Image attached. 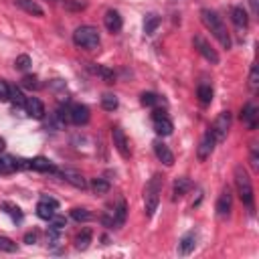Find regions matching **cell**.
I'll return each instance as SVG.
<instances>
[{"label": "cell", "instance_id": "cell-11", "mask_svg": "<svg viewBox=\"0 0 259 259\" xmlns=\"http://www.w3.org/2000/svg\"><path fill=\"white\" fill-rule=\"evenodd\" d=\"M231 204H233L231 190H229V186H225L223 192H221V196H219V200H217V214H219L221 219L229 217V212H231Z\"/></svg>", "mask_w": 259, "mask_h": 259}, {"label": "cell", "instance_id": "cell-18", "mask_svg": "<svg viewBox=\"0 0 259 259\" xmlns=\"http://www.w3.org/2000/svg\"><path fill=\"white\" fill-rule=\"evenodd\" d=\"M231 20H233L235 26H239V28H247V26H249V16H247V12H245L243 6H233V8H231Z\"/></svg>", "mask_w": 259, "mask_h": 259}, {"label": "cell", "instance_id": "cell-35", "mask_svg": "<svg viewBox=\"0 0 259 259\" xmlns=\"http://www.w3.org/2000/svg\"><path fill=\"white\" fill-rule=\"evenodd\" d=\"M14 67L20 69V71H26L30 67V57L28 55H18L16 61H14Z\"/></svg>", "mask_w": 259, "mask_h": 259}, {"label": "cell", "instance_id": "cell-40", "mask_svg": "<svg viewBox=\"0 0 259 259\" xmlns=\"http://www.w3.org/2000/svg\"><path fill=\"white\" fill-rule=\"evenodd\" d=\"M40 200H42V202H47V204H51L53 208H57V206H59V200H57V198H53V196H49V194H40Z\"/></svg>", "mask_w": 259, "mask_h": 259}, {"label": "cell", "instance_id": "cell-10", "mask_svg": "<svg viewBox=\"0 0 259 259\" xmlns=\"http://www.w3.org/2000/svg\"><path fill=\"white\" fill-rule=\"evenodd\" d=\"M214 144H217L214 136L210 134V130H206V132H204V136L200 138V144H198V150H196V156H198V160H206V158L212 154V150H214Z\"/></svg>", "mask_w": 259, "mask_h": 259}, {"label": "cell", "instance_id": "cell-6", "mask_svg": "<svg viewBox=\"0 0 259 259\" xmlns=\"http://www.w3.org/2000/svg\"><path fill=\"white\" fill-rule=\"evenodd\" d=\"M192 42H194V49H196V51H198V53H200L208 63L217 65V63L221 61V59H219V53H217V51L206 42V38H202V36H194V38H192Z\"/></svg>", "mask_w": 259, "mask_h": 259}, {"label": "cell", "instance_id": "cell-42", "mask_svg": "<svg viewBox=\"0 0 259 259\" xmlns=\"http://www.w3.org/2000/svg\"><path fill=\"white\" fill-rule=\"evenodd\" d=\"M251 166H253V170H257V168H259V164H257V152H255V148L251 150Z\"/></svg>", "mask_w": 259, "mask_h": 259}, {"label": "cell", "instance_id": "cell-34", "mask_svg": "<svg viewBox=\"0 0 259 259\" xmlns=\"http://www.w3.org/2000/svg\"><path fill=\"white\" fill-rule=\"evenodd\" d=\"M18 247H16V243L12 241V239H8V237H0V251H6V253H14Z\"/></svg>", "mask_w": 259, "mask_h": 259}, {"label": "cell", "instance_id": "cell-26", "mask_svg": "<svg viewBox=\"0 0 259 259\" xmlns=\"http://www.w3.org/2000/svg\"><path fill=\"white\" fill-rule=\"evenodd\" d=\"M158 26H160V16L148 14V16L144 18V32H146V34H154Z\"/></svg>", "mask_w": 259, "mask_h": 259}, {"label": "cell", "instance_id": "cell-29", "mask_svg": "<svg viewBox=\"0 0 259 259\" xmlns=\"http://www.w3.org/2000/svg\"><path fill=\"white\" fill-rule=\"evenodd\" d=\"M101 107H103L105 111H113V109L117 107V97H115L113 93H103V97H101Z\"/></svg>", "mask_w": 259, "mask_h": 259}, {"label": "cell", "instance_id": "cell-21", "mask_svg": "<svg viewBox=\"0 0 259 259\" xmlns=\"http://www.w3.org/2000/svg\"><path fill=\"white\" fill-rule=\"evenodd\" d=\"M125 217H127V204L123 198H119L117 206L113 208V227H121L125 223Z\"/></svg>", "mask_w": 259, "mask_h": 259}, {"label": "cell", "instance_id": "cell-7", "mask_svg": "<svg viewBox=\"0 0 259 259\" xmlns=\"http://www.w3.org/2000/svg\"><path fill=\"white\" fill-rule=\"evenodd\" d=\"M152 119H154V132H156L158 136H170V134H172L174 125H172V121L166 117L164 111L156 109V111L152 113Z\"/></svg>", "mask_w": 259, "mask_h": 259}, {"label": "cell", "instance_id": "cell-36", "mask_svg": "<svg viewBox=\"0 0 259 259\" xmlns=\"http://www.w3.org/2000/svg\"><path fill=\"white\" fill-rule=\"evenodd\" d=\"M65 225H67L65 217H57V214L51 217V229H55V231H63Z\"/></svg>", "mask_w": 259, "mask_h": 259}, {"label": "cell", "instance_id": "cell-9", "mask_svg": "<svg viewBox=\"0 0 259 259\" xmlns=\"http://www.w3.org/2000/svg\"><path fill=\"white\" fill-rule=\"evenodd\" d=\"M57 174L63 178V180H67L69 184H73L75 188H87V180L83 178V174L81 172H77V170H73V168H63V170H59L57 168Z\"/></svg>", "mask_w": 259, "mask_h": 259}, {"label": "cell", "instance_id": "cell-5", "mask_svg": "<svg viewBox=\"0 0 259 259\" xmlns=\"http://www.w3.org/2000/svg\"><path fill=\"white\" fill-rule=\"evenodd\" d=\"M229 127H231V113H229V111H221V113L214 117V121H212V125H210L208 130H210V134L214 136V140L221 142V140L227 138Z\"/></svg>", "mask_w": 259, "mask_h": 259}, {"label": "cell", "instance_id": "cell-13", "mask_svg": "<svg viewBox=\"0 0 259 259\" xmlns=\"http://www.w3.org/2000/svg\"><path fill=\"white\" fill-rule=\"evenodd\" d=\"M24 109H26V113L30 115V117H34V119H42L45 117V105H42V101L40 99H36V97H26V103H24Z\"/></svg>", "mask_w": 259, "mask_h": 259}, {"label": "cell", "instance_id": "cell-2", "mask_svg": "<svg viewBox=\"0 0 259 259\" xmlns=\"http://www.w3.org/2000/svg\"><path fill=\"white\" fill-rule=\"evenodd\" d=\"M233 174H235V186H237V192H239L243 204L247 206V210L253 214V212H255V194H253L251 178H249L247 170H245L241 164L235 166V172H233Z\"/></svg>", "mask_w": 259, "mask_h": 259}, {"label": "cell", "instance_id": "cell-20", "mask_svg": "<svg viewBox=\"0 0 259 259\" xmlns=\"http://www.w3.org/2000/svg\"><path fill=\"white\" fill-rule=\"evenodd\" d=\"M194 245H196L194 233H186V235H182V239L178 243V253L180 255H190L194 251Z\"/></svg>", "mask_w": 259, "mask_h": 259}, {"label": "cell", "instance_id": "cell-16", "mask_svg": "<svg viewBox=\"0 0 259 259\" xmlns=\"http://www.w3.org/2000/svg\"><path fill=\"white\" fill-rule=\"evenodd\" d=\"M154 152H156V156H158V160L164 164V166H172L174 164V154L170 152V148L164 144V142H154Z\"/></svg>", "mask_w": 259, "mask_h": 259}, {"label": "cell", "instance_id": "cell-38", "mask_svg": "<svg viewBox=\"0 0 259 259\" xmlns=\"http://www.w3.org/2000/svg\"><path fill=\"white\" fill-rule=\"evenodd\" d=\"M22 85H24V87H28V89H36V87H38V81H36V77H34V75H24Z\"/></svg>", "mask_w": 259, "mask_h": 259}, {"label": "cell", "instance_id": "cell-8", "mask_svg": "<svg viewBox=\"0 0 259 259\" xmlns=\"http://www.w3.org/2000/svg\"><path fill=\"white\" fill-rule=\"evenodd\" d=\"M111 138H113V146H115V150L123 156V158H130V142H127V138H125V134H123V130L119 127V125H115L113 130H111Z\"/></svg>", "mask_w": 259, "mask_h": 259}, {"label": "cell", "instance_id": "cell-1", "mask_svg": "<svg viewBox=\"0 0 259 259\" xmlns=\"http://www.w3.org/2000/svg\"><path fill=\"white\" fill-rule=\"evenodd\" d=\"M200 18H202L204 26L212 32V36H214L225 49H229V47H231V36H229V30H227L223 18H221L214 10H210V8H202V10H200Z\"/></svg>", "mask_w": 259, "mask_h": 259}, {"label": "cell", "instance_id": "cell-41", "mask_svg": "<svg viewBox=\"0 0 259 259\" xmlns=\"http://www.w3.org/2000/svg\"><path fill=\"white\" fill-rule=\"evenodd\" d=\"M36 237H38V235H36L34 231H32V233H26V235H24V243L32 245V243H36Z\"/></svg>", "mask_w": 259, "mask_h": 259}, {"label": "cell", "instance_id": "cell-30", "mask_svg": "<svg viewBox=\"0 0 259 259\" xmlns=\"http://www.w3.org/2000/svg\"><path fill=\"white\" fill-rule=\"evenodd\" d=\"M91 188H93L95 194H105V192H109V182L103 180V178H93L91 180Z\"/></svg>", "mask_w": 259, "mask_h": 259}, {"label": "cell", "instance_id": "cell-28", "mask_svg": "<svg viewBox=\"0 0 259 259\" xmlns=\"http://www.w3.org/2000/svg\"><path fill=\"white\" fill-rule=\"evenodd\" d=\"M71 219L73 221H77V223H89L91 219H93V212H89L87 208H73L71 210Z\"/></svg>", "mask_w": 259, "mask_h": 259}, {"label": "cell", "instance_id": "cell-24", "mask_svg": "<svg viewBox=\"0 0 259 259\" xmlns=\"http://www.w3.org/2000/svg\"><path fill=\"white\" fill-rule=\"evenodd\" d=\"M2 208H4V212H6V214H10V219H12L14 223H20V221H22V217H24V214H22V210H20L14 202L4 200V202H2Z\"/></svg>", "mask_w": 259, "mask_h": 259}, {"label": "cell", "instance_id": "cell-23", "mask_svg": "<svg viewBox=\"0 0 259 259\" xmlns=\"http://www.w3.org/2000/svg\"><path fill=\"white\" fill-rule=\"evenodd\" d=\"M196 97H198V101H200L202 105H208V103L212 101V87L206 85V83L198 85V89H196Z\"/></svg>", "mask_w": 259, "mask_h": 259}, {"label": "cell", "instance_id": "cell-31", "mask_svg": "<svg viewBox=\"0 0 259 259\" xmlns=\"http://www.w3.org/2000/svg\"><path fill=\"white\" fill-rule=\"evenodd\" d=\"M36 214H38L40 219H45V221H51V217H53L55 212H53V206H51V204H47V202L40 200V202L36 204Z\"/></svg>", "mask_w": 259, "mask_h": 259}, {"label": "cell", "instance_id": "cell-43", "mask_svg": "<svg viewBox=\"0 0 259 259\" xmlns=\"http://www.w3.org/2000/svg\"><path fill=\"white\" fill-rule=\"evenodd\" d=\"M249 6H251V12H253V14L259 12V0H249Z\"/></svg>", "mask_w": 259, "mask_h": 259}, {"label": "cell", "instance_id": "cell-22", "mask_svg": "<svg viewBox=\"0 0 259 259\" xmlns=\"http://www.w3.org/2000/svg\"><path fill=\"white\" fill-rule=\"evenodd\" d=\"M14 4H16L18 8H22L24 12L32 14V16H42V14H45V12H42V8H40L34 0H14Z\"/></svg>", "mask_w": 259, "mask_h": 259}, {"label": "cell", "instance_id": "cell-32", "mask_svg": "<svg viewBox=\"0 0 259 259\" xmlns=\"http://www.w3.org/2000/svg\"><path fill=\"white\" fill-rule=\"evenodd\" d=\"M8 99L14 103V105H24L26 103V97L22 95V91L14 85V87H10V95H8Z\"/></svg>", "mask_w": 259, "mask_h": 259}, {"label": "cell", "instance_id": "cell-33", "mask_svg": "<svg viewBox=\"0 0 259 259\" xmlns=\"http://www.w3.org/2000/svg\"><path fill=\"white\" fill-rule=\"evenodd\" d=\"M142 105H148V107H154V105H158L162 99L156 95V93H152V91H148V93H142Z\"/></svg>", "mask_w": 259, "mask_h": 259}, {"label": "cell", "instance_id": "cell-4", "mask_svg": "<svg viewBox=\"0 0 259 259\" xmlns=\"http://www.w3.org/2000/svg\"><path fill=\"white\" fill-rule=\"evenodd\" d=\"M73 42L81 49H87V51H95L99 47V30L91 24H83L79 28H75L73 32Z\"/></svg>", "mask_w": 259, "mask_h": 259}, {"label": "cell", "instance_id": "cell-17", "mask_svg": "<svg viewBox=\"0 0 259 259\" xmlns=\"http://www.w3.org/2000/svg\"><path fill=\"white\" fill-rule=\"evenodd\" d=\"M257 107H255V103H247L245 107H243V111H241V119L247 123V127L249 130H255L257 127Z\"/></svg>", "mask_w": 259, "mask_h": 259}, {"label": "cell", "instance_id": "cell-15", "mask_svg": "<svg viewBox=\"0 0 259 259\" xmlns=\"http://www.w3.org/2000/svg\"><path fill=\"white\" fill-rule=\"evenodd\" d=\"M103 24H105V28H107L109 32H119L123 20H121V16H119L117 10H107L105 16H103Z\"/></svg>", "mask_w": 259, "mask_h": 259}, {"label": "cell", "instance_id": "cell-27", "mask_svg": "<svg viewBox=\"0 0 259 259\" xmlns=\"http://www.w3.org/2000/svg\"><path fill=\"white\" fill-rule=\"evenodd\" d=\"M89 243H91V229H83V231L75 237V247L83 251V249L89 247Z\"/></svg>", "mask_w": 259, "mask_h": 259}, {"label": "cell", "instance_id": "cell-25", "mask_svg": "<svg viewBox=\"0 0 259 259\" xmlns=\"http://www.w3.org/2000/svg\"><path fill=\"white\" fill-rule=\"evenodd\" d=\"M89 71L91 73H95V75H99V77H103L107 83H113V71L111 69H107V67H103V65H89Z\"/></svg>", "mask_w": 259, "mask_h": 259}, {"label": "cell", "instance_id": "cell-12", "mask_svg": "<svg viewBox=\"0 0 259 259\" xmlns=\"http://www.w3.org/2000/svg\"><path fill=\"white\" fill-rule=\"evenodd\" d=\"M89 117H91V113H89V107H87V105L75 103V105L71 107V121H73L75 125H85V123L89 121Z\"/></svg>", "mask_w": 259, "mask_h": 259}, {"label": "cell", "instance_id": "cell-3", "mask_svg": "<svg viewBox=\"0 0 259 259\" xmlns=\"http://www.w3.org/2000/svg\"><path fill=\"white\" fill-rule=\"evenodd\" d=\"M160 194H162V176L160 174H154L146 188H144V206H146V214L152 217L158 208V202H160Z\"/></svg>", "mask_w": 259, "mask_h": 259}, {"label": "cell", "instance_id": "cell-39", "mask_svg": "<svg viewBox=\"0 0 259 259\" xmlns=\"http://www.w3.org/2000/svg\"><path fill=\"white\" fill-rule=\"evenodd\" d=\"M10 95V85H6V81L0 79V101H8Z\"/></svg>", "mask_w": 259, "mask_h": 259}, {"label": "cell", "instance_id": "cell-14", "mask_svg": "<svg viewBox=\"0 0 259 259\" xmlns=\"http://www.w3.org/2000/svg\"><path fill=\"white\" fill-rule=\"evenodd\" d=\"M28 168H30V170H38V172H53V174H57L55 164H53L49 158H45V156L30 158V160H28Z\"/></svg>", "mask_w": 259, "mask_h": 259}, {"label": "cell", "instance_id": "cell-44", "mask_svg": "<svg viewBox=\"0 0 259 259\" xmlns=\"http://www.w3.org/2000/svg\"><path fill=\"white\" fill-rule=\"evenodd\" d=\"M4 148H6V142H4V138H0V152H4Z\"/></svg>", "mask_w": 259, "mask_h": 259}, {"label": "cell", "instance_id": "cell-37", "mask_svg": "<svg viewBox=\"0 0 259 259\" xmlns=\"http://www.w3.org/2000/svg\"><path fill=\"white\" fill-rule=\"evenodd\" d=\"M249 85H251V89H257V85H259V71H257V67H255V65L251 67V75H249Z\"/></svg>", "mask_w": 259, "mask_h": 259}, {"label": "cell", "instance_id": "cell-19", "mask_svg": "<svg viewBox=\"0 0 259 259\" xmlns=\"http://www.w3.org/2000/svg\"><path fill=\"white\" fill-rule=\"evenodd\" d=\"M190 188H192V182H190V178H186V176H182V178H176V180H174V188H172V198L176 200V198L184 196V194H186Z\"/></svg>", "mask_w": 259, "mask_h": 259}]
</instances>
